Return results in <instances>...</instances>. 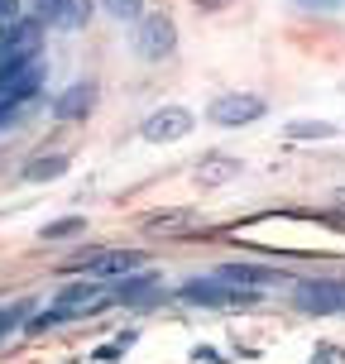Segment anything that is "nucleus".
I'll use <instances>...</instances> for the list:
<instances>
[{
    "instance_id": "f257e3e1",
    "label": "nucleus",
    "mask_w": 345,
    "mask_h": 364,
    "mask_svg": "<svg viewBox=\"0 0 345 364\" xmlns=\"http://www.w3.org/2000/svg\"><path fill=\"white\" fill-rule=\"evenodd\" d=\"M43 48V19H10L0 29V63H29Z\"/></svg>"
},
{
    "instance_id": "f03ea898",
    "label": "nucleus",
    "mask_w": 345,
    "mask_h": 364,
    "mask_svg": "<svg viewBox=\"0 0 345 364\" xmlns=\"http://www.w3.org/2000/svg\"><path fill=\"white\" fill-rule=\"evenodd\" d=\"M192 125H197V120H192L187 106H159L144 125H139V134H144L149 144H178V139L192 134Z\"/></svg>"
},
{
    "instance_id": "7ed1b4c3",
    "label": "nucleus",
    "mask_w": 345,
    "mask_h": 364,
    "mask_svg": "<svg viewBox=\"0 0 345 364\" xmlns=\"http://www.w3.org/2000/svg\"><path fill=\"white\" fill-rule=\"evenodd\" d=\"M173 43H178V29H173L168 15H139V29H134V53L139 58H149V63L168 58Z\"/></svg>"
},
{
    "instance_id": "20e7f679",
    "label": "nucleus",
    "mask_w": 345,
    "mask_h": 364,
    "mask_svg": "<svg viewBox=\"0 0 345 364\" xmlns=\"http://www.w3.org/2000/svg\"><path fill=\"white\" fill-rule=\"evenodd\" d=\"M264 96H250V91H235V96H221V101H211V110H206V115H211V120H216V125H255V120H264Z\"/></svg>"
},
{
    "instance_id": "39448f33",
    "label": "nucleus",
    "mask_w": 345,
    "mask_h": 364,
    "mask_svg": "<svg viewBox=\"0 0 345 364\" xmlns=\"http://www.w3.org/2000/svg\"><path fill=\"white\" fill-rule=\"evenodd\" d=\"M38 82H43V68H38V58H29V63H0V101H29L38 91Z\"/></svg>"
},
{
    "instance_id": "423d86ee",
    "label": "nucleus",
    "mask_w": 345,
    "mask_h": 364,
    "mask_svg": "<svg viewBox=\"0 0 345 364\" xmlns=\"http://www.w3.org/2000/svg\"><path fill=\"white\" fill-rule=\"evenodd\" d=\"M182 302H192V307H221V302H255V292H240L235 283H225V278H201V283H187L182 288Z\"/></svg>"
},
{
    "instance_id": "0eeeda50",
    "label": "nucleus",
    "mask_w": 345,
    "mask_h": 364,
    "mask_svg": "<svg viewBox=\"0 0 345 364\" xmlns=\"http://www.w3.org/2000/svg\"><path fill=\"white\" fill-rule=\"evenodd\" d=\"M38 19L48 29H87L91 0H38Z\"/></svg>"
},
{
    "instance_id": "6e6552de",
    "label": "nucleus",
    "mask_w": 345,
    "mask_h": 364,
    "mask_svg": "<svg viewBox=\"0 0 345 364\" xmlns=\"http://www.w3.org/2000/svg\"><path fill=\"white\" fill-rule=\"evenodd\" d=\"M297 307L302 311H345V283H331V278L297 283Z\"/></svg>"
},
{
    "instance_id": "1a4fd4ad",
    "label": "nucleus",
    "mask_w": 345,
    "mask_h": 364,
    "mask_svg": "<svg viewBox=\"0 0 345 364\" xmlns=\"http://www.w3.org/2000/svg\"><path fill=\"white\" fill-rule=\"evenodd\" d=\"M245 168H240V159H230V154H206V159H197V168H192V178L201 182V187H225V182H235Z\"/></svg>"
},
{
    "instance_id": "9d476101",
    "label": "nucleus",
    "mask_w": 345,
    "mask_h": 364,
    "mask_svg": "<svg viewBox=\"0 0 345 364\" xmlns=\"http://www.w3.org/2000/svg\"><path fill=\"white\" fill-rule=\"evenodd\" d=\"M139 259L134 250H120V255H96V259H73V269H87V273H101V278H129V273L139 269Z\"/></svg>"
},
{
    "instance_id": "9b49d317",
    "label": "nucleus",
    "mask_w": 345,
    "mask_h": 364,
    "mask_svg": "<svg viewBox=\"0 0 345 364\" xmlns=\"http://www.w3.org/2000/svg\"><path fill=\"white\" fill-rule=\"evenodd\" d=\"M91 106H96V82H73L53 101V115L58 120H82V115H91Z\"/></svg>"
},
{
    "instance_id": "f8f14e48",
    "label": "nucleus",
    "mask_w": 345,
    "mask_h": 364,
    "mask_svg": "<svg viewBox=\"0 0 345 364\" xmlns=\"http://www.w3.org/2000/svg\"><path fill=\"white\" fill-rule=\"evenodd\" d=\"M216 278H225V283H278L273 269H255V264H225Z\"/></svg>"
},
{
    "instance_id": "ddd939ff",
    "label": "nucleus",
    "mask_w": 345,
    "mask_h": 364,
    "mask_svg": "<svg viewBox=\"0 0 345 364\" xmlns=\"http://www.w3.org/2000/svg\"><path fill=\"white\" fill-rule=\"evenodd\" d=\"M96 297H101V292L91 288V283H82V288H68V292H63V302H58V316H73V311H91V307H96Z\"/></svg>"
},
{
    "instance_id": "4468645a",
    "label": "nucleus",
    "mask_w": 345,
    "mask_h": 364,
    "mask_svg": "<svg viewBox=\"0 0 345 364\" xmlns=\"http://www.w3.org/2000/svg\"><path fill=\"white\" fill-rule=\"evenodd\" d=\"M63 173H68V159H63V154L24 164V182H48V178H63Z\"/></svg>"
},
{
    "instance_id": "2eb2a0df",
    "label": "nucleus",
    "mask_w": 345,
    "mask_h": 364,
    "mask_svg": "<svg viewBox=\"0 0 345 364\" xmlns=\"http://www.w3.org/2000/svg\"><path fill=\"white\" fill-rule=\"evenodd\" d=\"M159 288V278H154V273H139V278H115V297H120V302H139V297H144V292H154Z\"/></svg>"
},
{
    "instance_id": "dca6fc26",
    "label": "nucleus",
    "mask_w": 345,
    "mask_h": 364,
    "mask_svg": "<svg viewBox=\"0 0 345 364\" xmlns=\"http://www.w3.org/2000/svg\"><path fill=\"white\" fill-rule=\"evenodd\" d=\"M283 134H288V139H331L336 125H327V120H292Z\"/></svg>"
},
{
    "instance_id": "f3484780",
    "label": "nucleus",
    "mask_w": 345,
    "mask_h": 364,
    "mask_svg": "<svg viewBox=\"0 0 345 364\" xmlns=\"http://www.w3.org/2000/svg\"><path fill=\"white\" fill-rule=\"evenodd\" d=\"M82 225H87L82 216H63V220H48L38 235H43V240H73V235H82Z\"/></svg>"
},
{
    "instance_id": "a211bd4d",
    "label": "nucleus",
    "mask_w": 345,
    "mask_h": 364,
    "mask_svg": "<svg viewBox=\"0 0 345 364\" xmlns=\"http://www.w3.org/2000/svg\"><path fill=\"white\" fill-rule=\"evenodd\" d=\"M106 5V15H115V19H139V5L144 0H101Z\"/></svg>"
},
{
    "instance_id": "6ab92c4d",
    "label": "nucleus",
    "mask_w": 345,
    "mask_h": 364,
    "mask_svg": "<svg viewBox=\"0 0 345 364\" xmlns=\"http://www.w3.org/2000/svg\"><path fill=\"white\" fill-rule=\"evenodd\" d=\"M29 311V302H19V307H0V336H10L19 326V316Z\"/></svg>"
},
{
    "instance_id": "aec40b11",
    "label": "nucleus",
    "mask_w": 345,
    "mask_h": 364,
    "mask_svg": "<svg viewBox=\"0 0 345 364\" xmlns=\"http://www.w3.org/2000/svg\"><path fill=\"white\" fill-rule=\"evenodd\" d=\"M292 5H302V10H327L331 15V10H341L345 0H292Z\"/></svg>"
},
{
    "instance_id": "412c9836",
    "label": "nucleus",
    "mask_w": 345,
    "mask_h": 364,
    "mask_svg": "<svg viewBox=\"0 0 345 364\" xmlns=\"http://www.w3.org/2000/svg\"><path fill=\"white\" fill-rule=\"evenodd\" d=\"M10 120H19V101H0V125H10Z\"/></svg>"
},
{
    "instance_id": "4be33fe9",
    "label": "nucleus",
    "mask_w": 345,
    "mask_h": 364,
    "mask_svg": "<svg viewBox=\"0 0 345 364\" xmlns=\"http://www.w3.org/2000/svg\"><path fill=\"white\" fill-rule=\"evenodd\" d=\"M0 19H5V24L19 19V0H0Z\"/></svg>"
},
{
    "instance_id": "5701e85b",
    "label": "nucleus",
    "mask_w": 345,
    "mask_h": 364,
    "mask_svg": "<svg viewBox=\"0 0 345 364\" xmlns=\"http://www.w3.org/2000/svg\"><path fill=\"white\" fill-rule=\"evenodd\" d=\"M192 5H206V10H216V5H230V0H192Z\"/></svg>"
}]
</instances>
